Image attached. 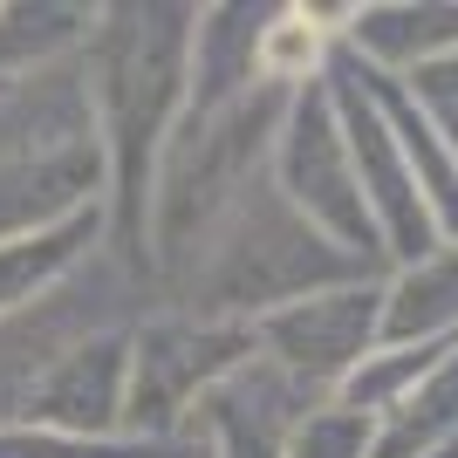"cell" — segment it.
Instances as JSON below:
<instances>
[{"instance_id":"7a4b0ae2","label":"cell","mask_w":458,"mask_h":458,"mask_svg":"<svg viewBox=\"0 0 458 458\" xmlns=\"http://www.w3.org/2000/svg\"><path fill=\"white\" fill-rule=\"evenodd\" d=\"M343 281H383V274L356 267L335 240H322V233L260 178V185L226 212V226L206 240V253L165 287L157 308H178V315H199V322L253 328L260 315H274V308L308 301V294L343 287Z\"/></svg>"},{"instance_id":"5b68a950","label":"cell","mask_w":458,"mask_h":458,"mask_svg":"<svg viewBox=\"0 0 458 458\" xmlns=\"http://www.w3.org/2000/svg\"><path fill=\"white\" fill-rule=\"evenodd\" d=\"M267 185L281 191L322 240H335L356 267L390 274L383 267V247H377V226H369V212H363V185H356V165H349L335 103H328V76L315 82V89L287 96L281 131H274V157H267Z\"/></svg>"},{"instance_id":"9c48e42d","label":"cell","mask_w":458,"mask_h":458,"mask_svg":"<svg viewBox=\"0 0 458 458\" xmlns=\"http://www.w3.org/2000/svg\"><path fill=\"white\" fill-rule=\"evenodd\" d=\"M123 403H131V328L76 343L35 383L21 424H41L62 438H123Z\"/></svg>"},{"instance_id":"52a82bcc","label":"cell","mask_w":458,"mask_h":458,"mask_svg":"<svg viewBox=\"0 0 458 458\" xmlns=\"http://www.w3.org/2000/svg\"><path fill=\"white\" fill-rule=\"evenodd\" d=\"M328 103H335L349 165H356V185H363V212H369V226H377L383 267H403V260H424L431 247H445L438 226H431V212H424L418 178H411V165H403L390 123H383L377 103H369L349 48H335V62H328Z\"/></svg>"},{"instance_id":"ffe728a7","label":"cell","mask_w":458,"mask_h":458,"mask_svg":"<svg viewBox=\"0 0 458 458\" xmlns=\"http://www.w3.org/2000/svg\"><path fill=\"white\" fill-rule=\"evenodd\" d=\"M431 458H458V445H445V452H431Z\"/></svg>"},{"instance_id":"7c38bea8","label":"cell","mask_w":458,"mask_h":458,"mask_svg":"<svg viewBox=\"0 0 458 458\" xmlns=\"http://www.w3.org/2000/svg\"><path fill=\"white\" fill-rule=\"evenodd\" d=\"M356 76H363L377 116L390 123V137H397V151H403V165H411V178H418V191H424V212H431L438 240L458 247V165H452V151H445V137L424 123V110L411 103V89H403L397 76H377L363 62H356Z\"/></svg>"},{"instance_id":"8992f818","label":"cell","mask_w":458,"mask_h":458,"mask_svg":"<svg viewBox=\"0 0 458 458\" xmlns=\"http://www.w3.org/2000/svg\"><path fill=\"white\" fill-rule=\"evenodd\" d=\"M377 343H383V287L377 281L322 287V294L287 301L253 322L260 363H274L287 383H301L308 397H335Z\"/></svg>"},{"instance_id":"d6986e66","label":"cell","mask_w":458,"mask_h":458,"mask_svg":"<svg viewBox=\"0 0 458 458\" xmlns=\"http://www.w3.org/2000/svg\"><path fill=\"white\" fill-rule=\"evenodd\" d=\"M397 82L411 89V103L424 110V123L445 137V151H452V165H458V55L424 62V69H411V76H397Z\"/></svg>"},{"instance_id":"6da1fadb","label":"cell","mask_w":458,"mask_h":458,"mask_svg":"<svg viewBox=\"0 0 458 458\" xmlns=\"http://www.w3.org/2000/svg\"><path fill=\"white\" fill-rule=\"evenodd\" d=\"M191 14L199 7H96V28L82 41L96 137L110 165V191H103L110 253H123L144 274H151V253H144L151 178L191 89Z\"/></svg>"},{"instance_id":"ac0fdd59","label":"cell","mask_w":458,"mask_h":458,"mask_svg":"<svg viewBox=\"0 0 458 458\" xmlns=\"http://www.w3.org/2000/svg\"><path fill=\"white\" fill-rule=\"evenodd\" d=\"M287 458H377V418L328 397L301 411V424L287 431Z\"/></svg>"},{"instance_id":"44dd1931","label":"cell","mask_w":458,"mask_h":458,"mask_svg":"<svg viewBox=\"0 0 458 458\" xmlns=\"http://www.w3.org/2000/svg\"><path fill=\"white\" fill-rule=\"evenodd\" d=\"M191 458H206V452H199V445H191Z\"/></svg>"},{"instance_id":"8fae6325","label":"cell","mask_w":458,"mask_h":458,"mask_svg":"<svg viewBox=\"0 0 458 458\" xmlns=\"http://www.w3.org/2000/svg\"><path fill=\"white\" fill-rule=\"evenodd\" d=\"M260 28H267V7H199L191 14L185 110H226L260 89Z\"/></svg>"},{"instance_id":"277c9868","label":"cell","mask_w":458,"mask_h":458,"mask_svg":"<svg viewBox=\"0 0 458 458\" xmlns=\"http://www.w3.org/2000/svg\"><path fill=\"white\" fill-rule=\"evenodd\" d=\"M253 328L240 322H199L178 308H151L131 328V403H123V438L144 445H185L191 411L226 377L253 363Z\"/></svg>"},{"instance_id":"4fadbf2b","label":"cell","mask_w":458,"mask_h":458,"mask_svg":"<svg viewBox=\"0 0 458 458\" xmlns=\"http://www.w3.org/2000/svg\"><path fill=\"white\" fill-rule=\"evenodd\" d=\"M383 343L445 349L458 343V247H431L424 260L383 274Z\"/></svg>"},{"instance_id":"9a60e30c","label":"cell","mask_w":458,"mask_h":458,"mask_svg":"<svg viewBox=\"0 0 458 458\" xmlns=\"http://www.w3.org/2000/svg\"><path fill=\"white\" fill-rule=\"evenodd\" d=\"M445 445H458V343H445L431 377L377 424V458H431Z\"/></svg>"},{"instance_id":"ba28073f","label":"cell","mask_w":458,"mask_h":458,"mask_svg":"<svg viewBox=\"0 0 458 458\" xmlns=\"http://www.w3.org/2000/svg\"><path fill=\"white\" fill-rule=\"evenodd\" d=\"M315 403H328V397H308L301 383H287L274 363L253 356L240 377H226L191 411L185 445H199L206 458H287V431Z\"/></svg>"},{"instance_id":"2e32d148","label":"cell","mask_w":458,"mask_h":458,"mask_svg":"<svg viewBox=\"0 0 458 458\" xmlns=\"http://www.w3.org/2000/svg\"><path fill=\"white\" fill-rule=\"evenodd\" d=\"M96 7H0V82L82 55Z\"/></svg>"},{"instance_id":"30bf717a","label":"cell","mask_w":458,"mask_h":458,"mask_svg":"<svg viewBox=\"0 0 458 458\" xmlns=\"http://www.w3.org/2000/svg\"><path fill=\"white\" fill-rule=\"evenodd\" d=\"M343 48L377 76H411L438 55H458V0H390V7H349Z\"/></svg>"},{"instance_id":"e0dca14e","label":"cell","mask_w":458,"mask_h":458,"mask_svg":"<svg viewBox=\"0 0 458 458\" xmlns=\"http://www.w3.org/2000/svg\"><path fill=\"white\" fill-rule=\"evenodd\" d=\"M445 349H411V343H377L363 356V369L335 390V403H349V411H363V418H390L411 390H418L424 377H431V363H438Z\"/></svg>"},{"instance_id":"5bb4252c","label":"cell","mask_w":458,"mask_h":458,"mask_svg":"<svg viewBox=\"0 0 458 458\" xmlns=\"http://www.w3.org/2000/svg\"><path fill=\"white\" fill-rule=\"evenodd\" d=\"M103 240H110V212L103 206L76 212V219H55V226H41V233L0 240V315L41 301V294H48L55 281H69Z\"/></svg>"},{"instance_id":"3957f363","label":"cell","mask_w":458,"mask_h":458,"mask_svg":"<svg viewBox=\"0 0 458 458\" xmlns=\"http://www.w3.org/2000/svg\"><path fill=\"white\" fill-rule=\"evenodd\" d=\"M151 274L131 267L123 253H110V240L82 260L69 281H55L41 301L0 315V424H21L35 383L69 356L89 335H116V328H137L151 315Z\"/></svg>"}]
</instances>
